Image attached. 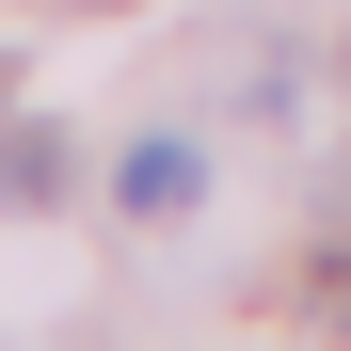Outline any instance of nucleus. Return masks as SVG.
I'll return each mask as SVG.
<instances>
[{
  "mask_svg": "<svg viewBox=\"0 0 351 351\" xmlns=\"http://www.w3.org/2000/svg\"><path fill=\"white\" fill-rule=\"evenodd\" d=\"M192 192H208V144H144V160H128V208H144V223H176Z\"/></svg>",
  "mask_w": 351,
  "mask_h": 351,
  "instance_id": "1",
  "label": "nucleus"
},
{
  "mask_svg": "<svg viewBox=\"0 0 351 351\" xmlns=\"http://www.w3.org/2000/svg\"><path fill=\"white\" fill-rule=\"evenodd\" d=\"M0 192H16V208H64V128H48V112L0 144Z\"/></svg>",
  "mask_w": 351,
  "mask_h": 351,
  "instance_id": "2",
  "label": "nucleus"
},
{
  "mask_svg": "<svg viewBox=\"0 0 351 351\" xmlns=\"http://www.w3.org/2000/svg\"><path fill=\"white\" fill-rule=\"evenodd\" d=\"M96 16H128V0H96Z\"/></svg>",
  "mask_w": 351,
  "mask_h": 351,
  "instance_id": "3",
  "label": "nucleus"
}]
</instances>
